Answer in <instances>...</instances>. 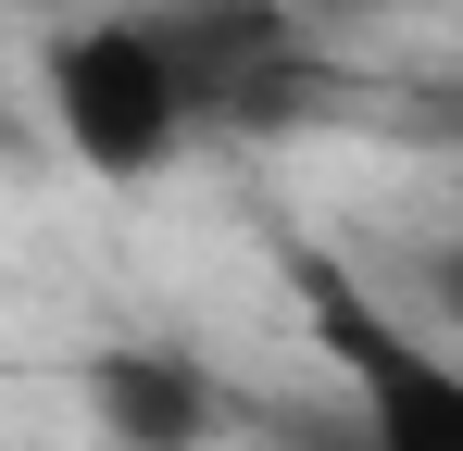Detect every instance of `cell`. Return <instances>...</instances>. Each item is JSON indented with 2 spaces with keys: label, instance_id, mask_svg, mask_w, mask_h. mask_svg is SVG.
<instances>
[{
  "label": "cell",
  "instance_id": "1",
  "mask_svg": "<svg viewBox=\"0 0 463 451\" xmlns=\"http://www.w3.org/2000/svg\"><path fill=\"white\" fill-rule=\"evenodd\" d=\"M38 126L100 188H163L201 150V113H188V88L163 63L151 13H100V0L51 13V38H38Z\"/></svg>",
  "mask_w": 463,
  "mask_h": 451
},
{
  "label": "cell",
  "instance_id": "2",
  "mask_svg": "<svg viewBox=\"0 0 463 451\" xmlns=\"http://www.w3.org/2000/svg\"><path fill=\"white\" fill-rule=\"evenodd\" d=\"M201 139H313L338 113V38L301 0H138Z\"/></svg>",
  "mask_w": 463,
  "mask_h": 451
},
{
  "label": "cell",
  "instance_id": "3",
  "mask_svg": "<svg viewBox=\"0 0 463 451\" xmlns=\"http://www.w3.org/2000/svg\"><path fill=\"white\" fill-rule=\"evenodd\" d=\"M288 289L313 301V339H326V364L364 414V451H463V364L451 351L388 326V301L326 251H288Z\"/></svg>",
  "mask_w": 463,
  "mask_h": 451
},
{
  "label": "cell",
  "instance_id": "4",
  "mask_svg": "<svg viewBox=\"0 0 463 451\" xmlns=\"http://www.w3.org/2000/svg\"><path fill=\"white\" fill-rule=\"evenodd\" d=\"M76 401H88V427H100V451H226L250 427L238 376L213 351H188V339H163V326L100 339L76 364Z\"/></svg>",
  "mask_w": 463,
  "mask_h": 451
},
{
  "label": "cell",
  "instance_id": "5",
  "mask_svg": "<svg viewBox=\"0 0 463 451\" xmlns=\"http://www.w3.org/2000/svg\"><path fill=\"white\" fill-rule=\"evenodd\" d=\"M326 38H351V25H401V13H426V0H301Z\"/></svg>",
  "mask_w": 463,
  "mask_h": 451
},
{
  "label": "cell",
  "instance_id": "6",
  "mask_svg": "<svg viewBox=\"0 0 463 451\" xmlns=\"http://www.w3.org/2000/svg\"><path fill=\"white\" fill-rule=\"evenodd\" d=\"M426 301H439V313H451V326H463V226H451V238H439V264H426Z\"/></svg>",
  "mask_w": 463,
  "mask_h": 451
},
{
  "label": "cell",
  "instance_id": "7",
  "mask_svg": "<svg viewBox=\"0 0 463 451\" xmlns=\"http://www.w3.org/2000/svg\"><path fill=\"white\" fill-rule=\"evenodd\" d=\"M51 13H88V0H51Z\"/></svg>",
  "mask_w": 463,
  "mask_h": 451
}]
</instances>
